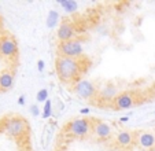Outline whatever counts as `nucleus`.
Listing matches in <instances>:
<instances>
[{"label": "nucleus", "mask_w": 155, "mask_h": 151, "mask_svg": "<svg viewBox=\"0 0 155 151\" xmlns=\"http://www.w3.org/2000/svg\"><path fill=\"white\" fill-rule=\"evenodd\" d=\"M84 65L81 59L56 56L55 58V72L58 79L64 84H76L84 73Z\"/></svg>", "instance_id": "obj_1"}, {"label": "nucleus", "mask_w": 155, "mask_h": 151, "mask_svg": "<svg viewBox=\"0 0 155 151\" xmlns=\"http://www.w3.org/2000/svg\"><path fill=\"white\" fill-rule=\"evenodd\" d=\"M63 131L69 136L81 139V137H85L89 133H92V121L88 118H84V117L73 118L71 121H69V124L64 126Z\"/></svg>", "instance_id": "obj_2"}, {"label": "nucleus", "mask_w": 155, "mask_h": 151, "mask_svg": "<svg viewBox=\"0 0 155 151\" xmlns=\"http://www.w3.org/2000/svg\"><path fill=\"white\" fill-rule=\"evenodd\" d=\"M3 129L8 136L18 139V137H22L29 131V124L22 117H10L4 121Z\"/></svg>", "instance_id": "obj_3"}, {"label": "nucleus", "mask_w": 155, "mask_h": 151, "mask_svg": "<svg viewBox=\"0 0 155 151\" xmlns=\"http://www.w3.org/2000/svg\"><path fill=\"white\" fill-rule=\"evenodd\" d=\"M82 55H84V44L80 39H74V40L58 44V56L81 59Z\"/></svg>", "instance_id": "obj_4"}, {"label": "nucleus", "mask_w": 155, "mask_h": 151, "mask_svg": "<svg viewBox=\"0 0 155 151\" xmlns=\"http://www.w3.org/2000/svg\"><path fill=\"white\" fill-rule=\"evenodd\" d=\"M73 91L82 100H94L95 98H97V93H99V88L91 80L87 79H80L73 85Z\"/></svg>", "instance_id": "obj_5"}, {"label": "nucleus", "mask_w": 155, "mask_h": 151, "mask_svg": "<svg viewBox=\"0 0 155 151\" xmlns=\"http://www.w3.org/2000/svg\"><path fill=\"white\" fill-rule=\"evenodd\" d=\"M19 52L18 43L12 36L6 35L0 37V56L3 59H15Z\"/></svg>", "instance_id": "obj_6"}, {"label": "nucleus", "mask_w": 155, "mask_h": 151, "mask_svg": "<svg viewBox=\"0 0 155 151\" xmlns=\"http://www.w3.org/2000/svg\"><path fill=\"white\" fill-rule=\"evenodd\" d=\"M136 93L130 92V91H124L120 92L118 96L113 100V107L115 110H126V109H130L136 105Z\"/></svg>", "instance_id": "obj_7"}, {"label": "nucleus", "mask_w": 155, "mask_h": 151, "mask_svg": "<svg viewBox=\"0 0 155 151\" xmlns=\"http://www.w3.org/2000/svg\"><path fill=\"white\" fill-rule=\"evenodd\" d=\"M77 36V29L76 25L71 23L70 21H63L58 25V29H56V37H58L59 43H64V41H70L74 40Z\"/></svg>", "instance_id": "obj_8"}, {"label": "nucleus", "mask_w": 155, "mask_h": 151, "mask_svg": "<svg viewBox=\"0 0 155 151\" xmlns=\"http://www.w3.org/2000/svg\"><path fill=\"white\" fill-rule=\"evenodd\" d=\"M92 133L100 140H107L114 136V128L106 121H92Z\"/></svg>", "instance_id": "obj_9"}, {"label": "nucleus", "mask_w": 155, "mask_h": 151, "mask_svg": "<svg viewBox=\"0 0 155 151\" xmlns=\"http://www.w3.org/2000/svg\"><path fill=\"white\" fill-rule=\"evenodd\" d=\"M135 143L143 150H151L155 147V133L150 131H140L135 133Z\"/></svg>", "instance_id": "obj_10"}, {"label": "nucleus", "mask_w": 155, "mask_h": 151, "mask_svg": "<svg viewBox=\"0 0 155 151\" xmlns=\"http://www.w3.org/2000/svg\"><path fill=\"white\" fill-rule=\"evenodd\" d=\"M15 73L14 70L6 69L0 73V91H8L14 87Z\"/></svg>", "instance_id": "obj_11"}, {"label": "nucleus", "mask_w": 155, "mask_h": 151, "mask_svg": "<svg viewBox=\"0 0 155 151\" xmlns=\"http://www.w3.org/2000/svg\"><path fill=\"white\" fill-rule=\"evenodd\" d=\"M114 139H115V143L120 147L126 148V147H130L135 143V133H132L129 131H118L115 133Z\"/></svg>", "instance_id": "obj_12"}, {"label": "nucleus", "mask_w": 155, "mask_h": 151, "mask_svg": "<svg viewBox=\"0 0 155 151\" xmlns=\"http://www.w3.org/2000/svg\"><path fill=\"white\" fill-rule=\"evenodd\" d=\"M118 89L117 87H114V85H106V87L100 88L99 89V93H97V96H99L102 100H108V102H113L115 98L118 96Z\"/></svg>", "instance_id": "obj_13"}, {"label": "nucleus", "mask_w": 155, "mask_h": 151, "mask_svg": "<svg viewBox=\"0 0 155 151\" xmlns=\"http://www.w3.org/2000/svg\"><path fill=\"white\" fill-rule=\"evenodd\" d=\"M59 4L66 12H76L78 8V4L74 0H59Z\"/></svg>", "instance_id": "obj_14"}, {"label": "nucleus", "mask_w": 155, "mask_h": 151, "mask_svg": "<svg viewBox=\"0 0 155 151\" xmlns=\"http://www.w3.org/2000/svg\"><path fill=\"white\" fill-rule=\"evenodd\" d=\"M58 21H59V14L54 10H51L48 12V17H47V25L48 28H55L58 25Z\"/></svg>", "instance_id": "obj_15"}, {"label": "nucleus", "mask_w": 155, "mask_h": 151, "mask_svg": "<svg viewBox=\"0 0 155 151\" xmlns=\"http://www.w3.org/2000/svg\"><path fill=\"white\" fill-rule=\"evenodd\" d=\"M51 116H52V102H51V99H48L47 102L44 103V107L41 110V117L44 119H48L51 118Z\"/></svg>", "instance_id": "obj_16"}, {"label": "nucleus", "mask_w": 155, "mask_h": 151, "mask_svg": "<svg viewBox=\"0 0 155 151\" xmlns=\"http://www.w3.org/2000/svg\"><path fill=\"white\" fill-rule=\"evenodd\" d=\"M36 100L38 103H45L48 100V89L47 88H41L37 93H36Z\"/></svg>", "instance_id": "obj_17"}, {"label": "nucleus", "mask_w": 155, "mask_h": 151, "mask_svg": "<svg viewBox=\"0 0 155 151\" xmlns=\"http://www.w3.org/2000/svg\"><path fill=\"white\" fill-rule=\"evenodd\" d=\"M30 113H32L33 116H38V114H41L40 113V109H38L37 105H33L32 107H30Z\"/></svg>", "instance_id": "obj_18"}, {"label": "nucleus", "mask_w": 155, "mask_h": 151, "mask_svg": "<svg viewBox=\"0 0 155 151\" xmlns=\"http://www.w3.org/2000/svg\"><path fill=\"white\" fill-rule=\"evenodd\" d=\"M25 102H26V100H25V95H21L19 98H18V105L24 106V105H25Z\"/></svg>", "instance_id": "obj_19"}, {"label": "nucleus", "mask_w": 155, "mask_h": 151, "mask_svg": "<svg viewBox=\"0 0 155 151\" xmlns=\"http://www.w3.org/2000/svg\"><path fill=\"white\" fill-rule=\"evenodd\" d=\"M37 67H38V72H43L44 70V61H41L40 59V61L37 62Z\"/></svg>", "instance_id": "obj_20"}, {"label": "nucleus", "mask_w": 155, "mask_h": 151, "mask_svg": "<svg viewBox=\"0 0 155 151\" xmlns=\"http://www.w3.org/2000/svg\"><path fill=\"white\" fill-rule=\"evenodd\" d=\"M81 114H89V109H81Z\"/></svg>", "instance_id": "obj_21"}, {"label": "nucleus", "mask_w": 155, "mask_h": 151, "mask_svg": "<svg viewBox=\"0 0 155 151\" xmlns=\"http://www.w3.org/2000/svg\"><path fill=\"white\" fill-rule=\"evenodd\" d=\"M129 119V117H122V118H120V121L121 122H126Z\"/></svg>", "instance_id": "obj_22"}, {"label": "nucleus", "mask_w": 155, "mask_h": 151, "mask_svg": "<svg viewBox=\"0 0 155 151\" xmlns=\"http://www.w3.org/2000/svg\"><path fill=\"white\" fill-rule=\"evenodd\" d=\"M2 26H3V19H2V17H0V29H2Z\"/></svg>", "instance_id": "obj_23"}]
</instances>
